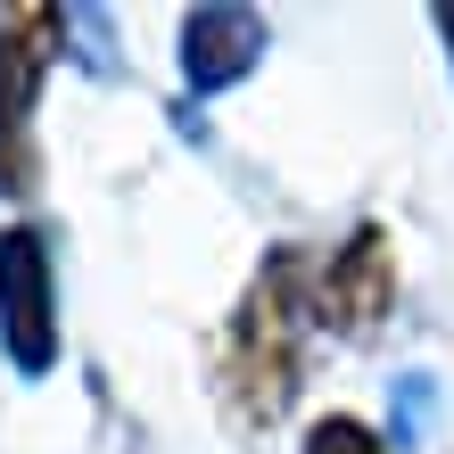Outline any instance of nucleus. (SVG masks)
<instances>
[{
    "mask_svg": "<svg viewBox=\"0 0 454 454\" xmlns=\"http://www.w3.org/2000/svg\"><path fill=\"white\" fill-rule=\"evenodd\" d=\"M314 264L306 248H264L248 273L231 323H223V356H215V396L231 413V430H281L306 396V339H314Z\"/></svg>",
    "mask_w": 454,
    "mask_h": 454,
    "instance_id": "f257e3e1",
    "label": "nucleus"
},
{
    "mask_svg": "<svg viewBox=\"0 0 454 454\" xmlns=\"http://www.w3.org/2000/svg\"><path fill=\"white\" fill-rule=\"evenodd\" d=\"M59 17L67 9H25V0L0 9V199H25L42 182L34 116H42L50 59H59Z\"/></svg>",
    "mask_w": 454,
    "mask_h": 454,
    "instance_id": "f03ea898",
    "label": "nucleus"
},
{
    "mask_svg": "<svg viewBox=\"0 0 454 454\" xmlns=\"http://www.w3.org/2000/svg\"><path fill=\"white\" fill-rule=\"evenodd\" d=\"M59 264L42 223H0V356L17 380L59 372Z\"/></svg>",
    "mask_w": 454,
    "mask_h": 454,
    "instance_id": "7ed1b4c3",
    "label": "nucleus"
},
{
    "mask_svg": "<svg viewBox=\"0 0 454 454\" xmlns=\"http://www.w3.org/2000/svg\"><path fill=\"white\" fill-rule=\"evenodd\" d=\"M298 454H388V438L372 430L364 413H314L306 438H298Z\"/></svg>",
    "mask_w": 454,
    "mask_h": 454,
    "instance_id": "423d86ee",
    "label": "nucleus"
},
{
    "mask_svg": "<svg viewBox=\"0 0 454 454\" xmlns=\"http://www.w3.org/2000/svg\"><path fill=\"white\" fill-rule=\"evenodd\" d=\"M430 25H438V50H446V67H454V0H438V9H430Z\"/></svg>",
    "mask_w": 454,
    "mask_h": 454,
    "instance_id": "0eeeda50",
    "label": "nucleus"
},
{
    "mask_svg": "<svg viewBox=\"0 0 454 454\" xmlns=\"http://www.w3.org/2000/svg\"><path fill=\"white\" fill-rule=\"evenodd\" d=\"M264 42H273L264 9H239V0H199V9H182L174 17V74H182V91L191 99L239 91L264 67Z\"/></svg>",
    "mask_w": 454,
    "mask_h": 454,
    "instance_id": "39448f33",
    "label": "nucleus"
},
{
    "mask_svg": "<svg viewBox=\"0 0 454 454\" xmlns=\"http://www.w3.org/2000/svg\"><path fill=\"white\" fill-rule=\"evenodd\" d=\"M396 281L405 273H396L388 223H356L314 264V314H323V331H339L347 347H372L388 331V314H396Z\"/></svg>",
    "mask_w": 454,
    "mask_h": 454,
    "instance_id": "20e7f679",
    "label": "nucleus"
}]
</instances>
